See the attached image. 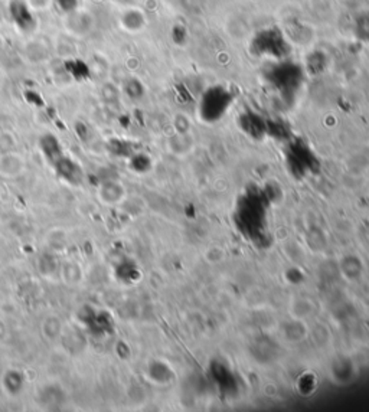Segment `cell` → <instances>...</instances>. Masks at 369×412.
I'll return each mask as SVG.
<instances>
[{
	"instance_id": "cell-1",
	"label": "cell",
	"mask_w": 369,
	"mask_h": 412,
	"mask_svg": "<svg viewBox=\"0 0 369 412\" xmlns=\"http://www.w3.org/2000/svg\"><path fill=\"white\" fill-rule=\"evenodd\" d=\"M9 15L15 26L24 33H31L36 29V16L28 0H10Z\"/></svg>"
},
{
	"instance_id": "cell-2",
	"label": "cell",
	"mask_w": 369,
	"mask_h": 412,
	"mask_svg": "<svg viewBox=\"0 0 369 412\" xmlns=\"http://www.w3.org/2000/svg\"><path fill=\"white\" fill-rule=\"evenodd\" d=\"M52 166L56 170V174L60 176L61 179L67 181L68 183L76 185L83 181V169L81 166L76 163L75 160H72L68 156L63 154L60 159H56Z\"/></svg>"
},
{
	"instance_id": "cell-3",
	"label": "cell",
	"mask_w": 369,
	"mask_h": 412,
	"mask_svg": "<svg viewBox=\"0 0 369 412\" xmlns=\"http://www.w3.org/2000/svg\"><path fill=\"white\" fill-rule=\"evenodd\" d=\"M65 26L69 33L76 36H85L91 32L94 28V19L90 16V13L84 12L83 9H79L75 12H71L65 15Z\"/></svg>"
},
{
	"instance_id": "cell-4",
	"label": "cell",
	"mask_w": 369,
	"mask_h": 412,
	"mask_svg": "<svg viewBox=\"0 0 369 412\" xmlns=\"http://www.w3.org/2000/svg\"><path fill=\"white\" fill-rule=\"evenodd\" d=\"M24 169H25L24 159L15 151L2 154V158H0V172H2L5 176H8V178L17 176L19 173H22Z\"/></svg>"
},
{
	"instance_id": "cell-5",
	"label": "cell",
	"mask_w": 369,
	"mask_h": 412,
	"mask_svg": "<svg viewBox=\"0 0 369 412\" xmlns=\"http://www.w3.org/2000/svg\"><path fill=\"white\" fill-rule=\"evenodd\" d=\"M40 146H41V150H42V153H44L45 158H47V160H48L51 165H52L56 159H60L61 156L64 154L60 140H58L54 134H45V135L42 137V139H41V142H40Z\"/></svg>"
},
{
	"instance_id": "cell-6",
	"label": "cell",
	"mask_w": 369,
	"mask_h": 412,
	"mask_svg": "<svg viewBox=\"0 0 369 412\" xmlns=\"http://www.w3.org/2000/svg\"><path fill=\"white\" fill-rule=\"evenodd\" d=\"M5 388L10 392L12 395H17L25 386V378L19 370H9L5 379H3Z\"/></svg>"
},
{
	"instance_id": "cell-7",
	"label": "cell",
	"mask_w": 369,
	"mask_h": 412,
	"mask_svg": "<svg viewBox=\"0 0 369 412\" xmlns=\"http://www.w3.org/2000/svg\"><path fill=\"white\" fill-rule=\"evenodd\" d=\"M52 3L60 9L63 13L68 15L71 12H75L81 9L83 0H52Z\"/></svg>"
},
{
	"instance_id": "cell-8",
	"label": "cell",
	"mask_w": 369,
	"mask_h": 412,
	"mask_svg": "<svg viewBox=\"0 0 369 412\" xmlns=\"http://www.w3.org/2000/svg\"><path fill=\"white\" fill-rule=\"evenodd\" d=\"M51 2H52V0H28V3L32 6L33 10L45 9L47 6H49Z\"/></svg>"
}]
</instances>
